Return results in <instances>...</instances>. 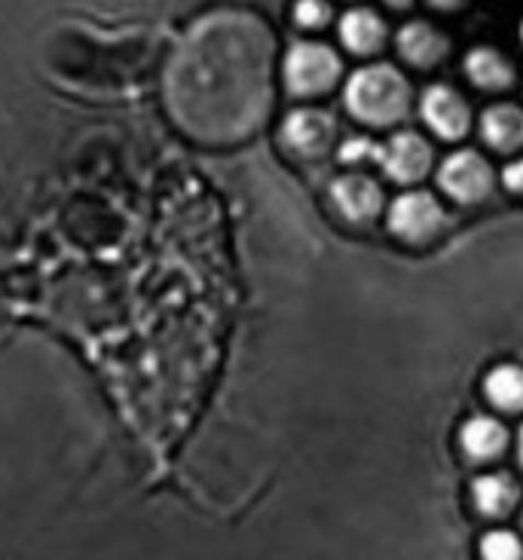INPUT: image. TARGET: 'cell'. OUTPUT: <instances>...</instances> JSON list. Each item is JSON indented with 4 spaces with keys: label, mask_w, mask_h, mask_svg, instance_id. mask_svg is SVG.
<instances>
[{
    "label": "cell",
    "mask_w": 523,
    "mask_h": 560,
    "mask_svg": "<svg viewBox=\"0 0 523 560\" xmlns=\"http://www.w3.org/2000/svg\"><path fill=\"white\" fill-rule=\"evenodd\" d=\"M245 28H252V22L240 15L214 19L199 34H190V44L181 56L178 71L211 74L209 83L202 86L172 92L181 120L206 132V138H226L221 83H233L260 107L267 102V34L260 28L255 34H245Z\"/></svg>",
    "instance_id": "1"
},
{
    "label": "cell",
    "mask_w": 523,
    "mask_h": 560,
    "mask_svg": "<svg viewBox=\"0 0 523 560\" xmlns=\"http://www.w3.org/2000/svg\"><path fill=\"white\" fill-rule=\"evenodd\" d=\"M410 102V92L404 77L390 65H371L361 68L359 74L346 86V105L349 110L368 122H392L404 117Z\"/></svg>",
    "instance_id": "2"
},
{
    "label": "cell",
    "mask_w": 523,
    "mask_h": 560,
    "mask_svg": "<svg viewBox=\"0 0 523 560\" xmlns=\"http://www.w3.org/2000/svg\"><path fill=\"white\" fill-rule=\"evenodd\" d=\"M337 74H340V61L334 56V49L322 44H294L284 61L288 86L298 95L330 90Z\"/></svg>",
    "instance_id": "3"
},
{
    "label": "cell",
    "mask_w": 523,
    "mask_h": 560,
    "mask_svg": "<svg viewBox=\"0 0 523 560\" xmlns=\"http://www.w3.org/2000/svg\"><path fill=\"white\" fill-rule=\"evenodd\" d=\"M490 184H493V172L487 166V160H480L475 151L453 153L441 168V187L460 202H475V199L487 197Z\"/></svg>",
    "instance_id": "4"
},
{
    "label": "cell",
    "mask_w": 523,
    "mask_h": 560,
    "mask_svg": "<svg viewBox=\"0 0 523 560\" xmlns=\"http://www.w3.org/2000/svg\"><path fill=\"white\" fill-rule=\"evenodd\" d=\"M441 221H444L441 206H438L432 194H426V190L404 194L402 199H395V206H392L390 214V228L395 230L402 240H410V243L432 236Z\"/></svg>",
    "instance_id": "5"
},
{
    "label": "cell",
    "mask_w": 523,
    "mask_h": 560,
    "mask_svg": "<svg viewBox=\"0 0 523 560\" xmlns=\"http://www.w3.org/2000/svg\"><path fill=\"white\" fill-rule=\"evenodd\" d=\"M284 144L291 151H298L300 156H318L330 148L334 141V120H330L325 110H294L282 126Z\"/></svg>",
    "instance_id": "6"
},
{
    "label": "cell",
    "mask_w": 523,
    "mask_h": 560,
    "mask_svg": "<svg viewBox=\"0 0 523 560\" xmlns=\"http://www.w3.org/2000/svg\"><path fill=\"white\" fill-rule=\"evenodd\" d=\"M422 117L429 120L438 136L460 138L468 129V105L460 92L450 86H432L422 95Z\"/></svg>",
    "instance_id": "7"
},
{
    "label": "cell",
    "mask_w": 523,
    "mask_h": 560,
    "mask_svg": "<svg viewBox=\"0 0 523 560\" xmlns=\"http://www.w3.org/2000/svg\"><path fill=\"white\" fill-rule=\"evenodd\" d=\"M429 160H432V151H429V144L417 132L395 136L390 141V148L383 151V166L398 182H414L419 175H426Z\"/></svg>",
    "instance_id": "8"
},
{
    "label": "cell",
    "mask_w": 523,
    "mask_h": 560,
    "mask_svg": "<svg viewBox=\"0 0 523 560\" xmlns=\"http://www.w3.org/2000/svg\"><path fill=\"white\" fill-rule=\"evenodd\" d=\"M334 194V202L340 206V212L352 221H364V218H374L380 212V202H383V194L371 178L364 175H349V178H340V182L330 187Z\"/></svg>",
    "instance_id": "9"
},
{
    "label": "cell",
    "mask_w": 523,
    "mask_h": 560,
    "mask_svg": "<svg viewBox=\"0 0 523 560\" xmlns=\"http://www.w3.org/2000/svg\"><path fill=\"white\" fill-rule=\"evenodd\" d=\"M398 49L404 59H410L414 65H434L448 52V40L429 22H410L398 34Z\"/></svg>",
    "instance_id": "10"
},
{
    "label": "cell",
    "mask_w": 523,
    "mask_h": 560,
    "mask_svg": "<svg viewBox=\"0 0 523 560\" xmlns=\"http://www.w3.org/2000/svg\"><path fill=\"white\" fill-rule=\"evenodd\" d=\"M484 138L493 144L496 151H514L523 144V114L518 107L499 105L490 107L480 120Z\"/></svg>",
    "instance_id": "11"
},
{
    "label": "cell",
    "mask_w": 523,
    "mask_h": 560,
    "mask_svg": "<svg viewBox=\"0 0 523 560\" xmlns=\"http://www.w3.org/2000/svg\"><path fill=\"white\" fill-rule=\"evenodd\" d=\"M340 34H344L349 49H356V52H374L383 44L386 28H383L380 15L371 13V10H352V13L344 15Z\"/></svg>",
    "instance_id": "12"
},
{
    "label": "cell",
    "mask_w": 523,
    "mask_h": 560,
    "mask_svg": "<svg viewBox=\"0 0 523 560\" xmlns=\"http://www.w3.org/2000/svg\"><path fill=\"white\" fill-rule=\"evenodd\" d=\"M509 444V435L505 429L490 420V417H475L472 423H465L463 429V447L475 459H490V456H499Z\"/></svg>",
    "instance_id": "13"
},
{
    "label": "cell",
    "mask_w": 523,
    "mask_h": 560,
    "mask_svg": "<svg viewBox=\"0 0 523 560\" xmlns=\"http://www.w3.org/2000/svg\"><path fill=\"white\" fill-rule=\"evenodd\" d=\"M475 502L484 515H509L518 502V485L509 475H484L475 481Z\"/></svg>",
    "instance_id": "14"
},
{
    "label": "cell",
    "mask_w": 523,
    "mask_h": 560,
    "mask_svg": "<svg viewBox=\"0 0 523 560\" xmlns=\"http://www.w3.org/2000/svg\"><path fill=\"white\" fill-rule=\"evenodd\" d=\"M465 68H468V77L484 90H502V86H509L511 77H514L509 61L502 59L496 49H475L465 61Z\"/></svg>",
    "instance_id": "15"
},
{
    "label": "cell",
    "mask_w": 523,
    "mask_h": 560,
    "mask_svg": "<svg viewBox=\"0 0 523 560\" xmlns=\"http://www.w3.org/2000/svg\"><path fill=\"white\" fill-rule=\"evenodd\" d=\"M487 395L496 408L521 410L523 408V371L502 364L487 377Z\"/></svg>",
    "instance_id": "16"
},
{
    "label": "cell",
    "mask_w": 523,
    "mask_h": 560,
    "mask_svg": "<svg viewBox=\"0 0 523 560\" xmlns=\"http://www.w3.org/2000/svg\"><path fill=\"white\" fill-rule=\"evenodd\" d=\"M480 551H484V558L514 560V558H521V542H518V536H514V533L496 530L490 533V536H484Z\"/></svg>",
    "instance_id": "17"
},
{
    "label": "cell",
    "mask_w": 523,
    "mask_h": 560,
    "mask_svg": "<svg viewBox=\"0 0 523 560\" xmlns=\"http://www.w3.org/2000/svg\"><path fill=\"white\" fill-rule=\"evenodd\" d=\"M364 156H376V160H383V151L371 144L368 138H352V141H346L344 148H340V160L344 163H359Z\"/></svg>",
    "instance_id": "18"
},
{
    "label": "cell",
    "mask_w": 523,
    "mask_h": 560,
    "mask_svg": "<svg viewBox=\"0 0 523 560\" xmlns=\"http://www.w3.org/2000/svg\"><path fill=\"white\" fill-rule=\"evenodd\" d=\"M328 3H315V0H300L298 22L300 25H325L328 22Z\"/></svg>",
    "instance_id": "19"
},
{
    "label": "cell",
    "mask_w": 523,
    "mask_h": 560,
    "mask_svg": "<svg viewBox=\"0 0 523 560\" xmlns=\"http://www.w3.org/2000/svg\"><path fill=\"white\" fill-rule=\"evenodd\" d=\"M505 184H509L511 190H523V160L505 168Z\"/></svg>",
    "instance_id": "20"
},
{
    "label": "cell",
    "mask_w": 523,
    "mask_h": 560,
    "mask_svg": "<svg viewBox=\"0 0 523 560\" xmlns=\"http://www.w3.org/2000/svg\"><path fill=\"white\" fill-rule=\"evenodd\" d=\"M521 459H523V432H521Z\"/></svg>",
    "instance_id": "21"
}]
</instances>
